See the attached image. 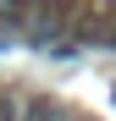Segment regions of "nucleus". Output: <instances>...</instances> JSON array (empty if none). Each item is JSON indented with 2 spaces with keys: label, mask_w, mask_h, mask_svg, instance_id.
<instances>
[{
  "label": "nucleus",
  "mask_w": 116,
  "mask_h": 121,
  "mask_svg": "<svg viewBox=\"0 0 116 121\" xmlns=\"http://www.w3.org/2000/svg\"><path fill=\"white\" fill-rule=\"evenodd\" d=\"M72 28V6H66V0H33V11H28V39H33V44H55V39H61Z\"/></svg>",
  "instance_id": "1"
},
{
  "label": "nucleus",
  "mask_w": 116,
  "mask_h": 121,
  "mask_svg": "<svg viewBox=\"0 0 116 121\" xmlns=\"http://www.w3.org/2000/svg\"><path fill=\"white\" fill-rule=\"evenodd\" d=\"M28 11H33V0H0V33H22Z\"/></svg>",
  "instance_id": "2"
},
{
  "label": "nucleus",
  "mask_w": 116,
  "mask_h": 121,
  "mask_svg": "<svg viewBox=\"0 0 116 121\" xmlns=\"http://www.w3.org/2000/svg\"><path fill=\"white\" fill-rule=\"evenodd\" d=\"M17 121H66V110L55 105V99H28V105L17 110Z\"/></svg>",
  "instance_id": "3"
}]
</instances>
